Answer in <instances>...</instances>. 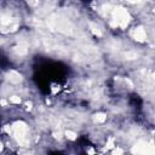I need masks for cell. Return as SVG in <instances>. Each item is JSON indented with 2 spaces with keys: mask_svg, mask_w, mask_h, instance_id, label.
Listing matches in <instances>:
<instances>
[{
  "mask_svg": "<svg viewBox=\"0 0 155 155\" xmlns=\"http://www.w3.org/2000/svg\"><path fill=\"white\" fill-rule=\"evenodd\" d=\"M132 35H133V38L136 39L137 41H144L146 39H147V34H146V30L143 29V28H136L135 30H133V33H132Z\"/></svg>",
  "mask_w": 155,
  "mask_h": 155,
  "instance_id": "obj_2",
  "label": "cell"
},
{
  "mask_svg": "<svg viewBox=\"0 0 155 155\" xmlns=\"http://www.w3.org/2000/svg\"><path fill=\"white\" fill-rule=\"evenodd\" d=\"M125 56H126V58H128V59H135V58L137 57V55L133 54V52H127Z\"/></svg>",
  "mask_w": 155,
  "mask_h": 155,
  "instance_id": "obj_9",
  "label": "cell"
},
{
  "mask_svg": "<svg viewBox=\"0 0 155 155\" xmlns=\"http://www.w3.org/2000/svg\"><path fill=\"white\" fill-rule=\"evenodd\" d=\"M106 119H107V115H106V114H103V113H98V114L95 115V121L98 122V124L104 122Z\"/></svg>",
  "mask_w": 155,
  "mask_h": 155,
  "instance_id": "obj_4",
  "label": "cell"
},
{
  "mask_svg": "<svg viewBox=\"0 0 155 155\" xmlns=\"http://www.w3.org/2000/svg\"><path fill=\"white\" fill-rule=\"evenodd\" d=\"M16 54L17 55H25V54H27V47H25V46H22V45H20V46H17L16 47Z\"/></svg>",
  "mask_w": 155,
  "mask_h": 155,
  "instance_id": "obj_5",
  "label": "cell"
},
{
  "mask_svg": "<svg viewBox=\"0 0 155 155\" xmlns=\"http://www.w3.org/2000/svg\"><path fill=\"white\" fill-rule=\"evenodd\" d=\"M10 102L11 103H15V104H20V103H21V98L18 96H12V97H10Z\"/></svg>",
  "mask_w": 155,
  "mask_h": 155,
  "instance_id": "obj_6",
  "label": "cell"
},
{
  "mask_svg": "<svg viewBox=\"0 0 155 155\" xmlns=\"http://www.w3.org/2000/svg\"><path fill=\"white\" fill-rule=\"evenodd\" d=\"M9 80H10L11 83H14V84H18V83L22 80V76H21V74H18L17 72L11 70V72L9 73Z\"/></svg>",
  "mask_w": 155,
  "mask_h": 155,
  "instance_id": "obj_3",
  "label": "cell"
},
{
  "mask_svg": "<svg viewBox=\"0 0 155 155\" xmlns=\"http://www.w3.org/2000/svg\"><path fill=\"white\" fill-rule=\"evenodd\" d=\"M128 1H131V3H139L141 0H128Z\"/></svg>",
  "mask_w": 155,
  "mask_h": 155,
  "instance_id": "obj_10",
  "label": "cell"
},
{
  "mask_svg": "<svg viewBox=\"0 0 155 155\" xmlns=\"http://www.w3.org/2000/svg\"><path fill=\"white\" fill-rule=\"evenodd\" d=\"M91 29H92V32H93L95 35H97V36H102V32H101L97 27H95L93 24H91Z\"/></svg>",
  "mask_w": 155,
  "mask_h": 155,
  "instance_id": "obj_7",
  "label": "cell"
},
{
  "mask_svg": "<svg viewBox=\"0 0 155 155\" xmlns=\"http://www.w3.org/2000/svg\"><path fill=\"white\" fill-rule=\"evenodd\" d=\"M130 22V15L122 7H115L113 10V25L125 28Z\"/></svg>",
  "mask_w": 155,
  "mask_h": 155,
  "instance_id": "obj_1",
  "label": "cell"
},
{
  "mask_svg": "<svg viewBox=\"0 0 155 155\" xmlns=\"http://www.w3.org/2000/svg\"><path fill=\"white\" fill-rule=\"evenodd\" d=\"M66 136H67L69 139H72V141H74V139L76 138V135H75L74 132H72V131H66Z\"/></svg>",
  "mask_w": 155,
  "mask_h": 155,
  "instance_id": "obj_8",
  "label": "cell"
},
{
  "mask_svg": "<svg viewBox=\"0 0 155 155\" xmlns=\"http://www.w3.org/2000/svg\"><path fill=\"white\" fill-rule=\"evenodd\" d=\"M0 104H3V106H5V104H6V102H5V101H0Z\"/></svg>",
  "mask_w": 155,
  "mask_h": 155,
  "instance_id": "obj_11",
  "label": "cell"
}]
</instances>
